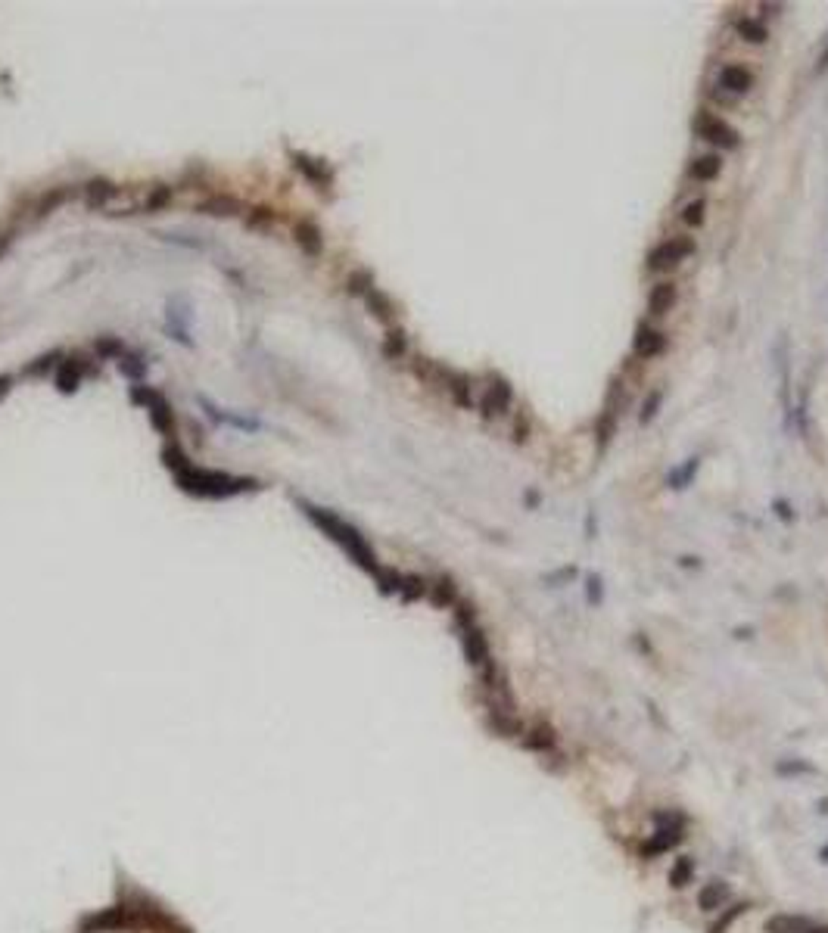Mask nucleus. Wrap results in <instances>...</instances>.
I'll use <instances>...</instances> for the list:
<instances>
[{
    "mask_svg": "<svg viewBox=\"0 0 828 933\" xmlns=\"http://www.w3.org/2000/svg\"><path fill=\"white\" fill-rule=\"evenodd\" d=\"M165 464L178 476L181 489L200 495V498H228V495H237V492L255 485L252 479H237V476H228V473H215V470L193 467L178 448H165Z\"/></svg>",
    "mask_w": 828,
    "mask_h": 933,
    "instance_id": "nucleus-1",
    "label": "nucleus"
},
{
    "mask_svg": "<svg viewBox=\"0 0 828 933\" xmlns=\"http://www.w3.org/2000/svg\"><path fill=\"white\" fill-rule=\"evenodd\" d=\"M305 513H309V517H312V523H318V526L324 529V532H327L330 538H334V542H339V545H343L346 551L352 554V557H355L358 563H362L364 569H371V572H380V569H377V560H374V551H371L368 545H364V538L358 535V532H355V529L349 526V523H343V520H339L337 513H330V510H318V507H312V504H305Z\"/></svg>",
    "mask_w": 828,
    "mask_h": 933,
    "instance_id": "nucleus-2",
    "label": "nucleus"
},
{
    "mask_svg": "<svg viewBox=\"0 0 828 933\" xmlns=\"http://www.w3.org/2000/svg\"><path fill=\"white\" fill-rule=\"evenodd\" d=\"M654 828L657 831L651 834V840L642 846V855L651 859V855H660V852H670L673 846H679L685 840V818L676 815V812H657L654 815Z\"/></svg>",
    "mask_w": 828,
    "mask_h": 933,
    "instance_id": "nucleus-3",
    "label": "nucleus"
},
{
    "mask_svg": "<svg viewBox=\"0 0 828 933\" xmlns=\"http://www.w3.org/2000/svg\"><path fill=\"white\" fill-rule=\"evenodd\" d=\"M691 252H695V239H691V237H673V239H663V243H660V246H654L651 255H648V268H654V271L676 268V264H679V262H685Z\"/></svg>",
    "mask_w": 828,
    "mask_h": 933,
    "instance_id": "nucleus-4",
    "label": "nucleus"
},
{
    "mask_svg": "<svg viewBox=\"0 0 828 933\" xmlns=\"http://www.w3.org/2000/svg\"><path fill=\"white\" fill-rule=\"evenodd\" d=\"M695 128H697V134H701L704 140L716 143V147H725V150H735L738 147V131H735V128H732L729 122H722V118L710 115V113L697 115Z\"/></svg>",
    "mask_w": 828,
    "mask_h": 933,
    "instance_id": "nucleus-5",
    "label": "nucleus"
},
{
    "mask_svg": "<svg viewBox=\"0 0 828 933\" xmlns=\"http://www.w3.org/2000/svg\"><path fill=\"white\" fill-rule=\"evenodd\" d=\"M134 398H138V401H143V405H147V401H150V417H153V426H156V430H162V433H175V417H172V408H168V401L165 398H162L159 396V392H143V389H138V392H134Z\"/></svg>",
    "mask_w": 828,
    "mask_h": 933,
    "instance_id": "nucleus-6",
    "label": "nucleus"
},
{
    "mask_svg": "<svg viewBox=\"0 0 828 933\" xmlns=\"http://www.w3.org/2000/svg\"><path fill=\"white\" fill-rule=\"evenodd\" d=\"M663 333L660 330H654L651 324H638L635 327V339H633V352L638 358H654V355H660L663 352Z\"/></svg>",
    "mask_w": 828,
    "mask_h": 933,
    "instance_id": "nucleus-7",
    "label": "nucleus"
},
{
    "mask_svg": "<svg viewBox=\"0 0 828 933\" xmlns=\"http://www.w3.org/2000/svg\"><path fill=\"white\" fill-rule=\"evenodd\" d=\"M729 896H732V890L725 880H710V884H704V890L697 893V905H701V912H720L725 902H729Z\"/></svg>",
    "mask_w": 828,
    "mask_h": 933,
    "instance_id": "nucleus-8",
    "label": "nucleus"
},
{
    "mask_svg": "<svg viewBox=\"0 0 828 933\" xmlns=\"http://www.w3.org/2000/svg\"><path fill=\"white\" fill-rule=\"evenodd\" d=\"M750 81H754L750 68L738 66V63H729L720 72V88L722 91H732V93H747L750 91Z\"/></svg>",
    "mask_w": 828,
    "mask_h": 933,
    "instance_id": "nucleus-9",
    "label": "nucleus"
},
{
    "mask_svg": "<svg viewBox=\"0 0 828 933\" xmlns=\"http://www.w3.org/2000/svg\"><path fill=\"white\" fill-rule=\"evenodd\" d=\"M809 927H813V921L804 918V914H772L763 924L766 933H807Z\"/></svg>",
    "mask_w": 828,
    "mask_h": 933,
    "instance_id": "nucleus-10",
    "label": "nucleus"
},
{
    "mask_svg": "<svg viewBox=\"0 0 828 933\" xmlns=\"http://www.w3.org/2000/svg\"><path fill=\"white\" fill-rule=\"evenodd\" d=\"M676 284H670V280H663V284H657L651 289V296H648V308H651V314H667L673 311V305H676Z\"/></svg>",
    "mask_w": 828,
    "mask_h": 933,
    "instance_id": "nucleus-11",
    "label": "nucleus"
},
{
    "mask_svg": "<svg viewBox=\"0 0 828 933\" xmlns=\"http://www.w3.org/2000/svg\"><path fill=\"white\" fill-rule=\"evenodd\" d=\"M508 401H511V389H508V383L505 380H495L492 386H486L483 392V414H501V411L508 408Z\"/></svg>",
    "mask_w": 828,
    "mask_h": 933,
    "instance_id": "nucleus-12",
    "label": "nucleus"
},
{
    "mask_svg": "<svg viewBox=\"0 0 828 933\" xmlns=\"http://www.w3.org/2000/svg\"><path fill=\"white\" fill-rule=\"evenodd\" d=\"M293 165L300 168L302 175L309 177V181H312L315 187H318V190H321V187H330V181H334V175H330V168H327V165H321L318 159H309V156H293Z\"/></svg>",
    "mask_w": 828,
    "mask_h": 933,
    "instance_id": "nucleus-13",
    "label": "nucleus"
},
{
    "mask_svg": "<svg viewBox=\"0 0 828 933\" xmlns=\"http://www.w3.org/2000/svg\"><path fill=\"white\" fill-rule=\"evenodd\" d=\"M293 237H296V243L302 246V252L305 255H318L321 252V230L315 227V221H300V225L293 227Z\"/></svg>",
    "mask_w": 828,
    "mask_h": 933,
    "instance_id": "nucleus-14",
    "label": "nucleus"
},
{
    "mask_svg": "<svg viewBox=\"0 0 828 933\" xmlns=\"http://www.w3.org/2000/svg\"><path fill=\"white\" fill-rule=\"evenodd\" d=\"M116 196H118V187L106 184V181H91L88 187H84V200H88L91 209H103V205H109Z\"/></svg>",
    "mask_w": 828,
    "mask_h": 933,
    "instance_id": "nucleus-15",
    "label": "nucleus"
},
{
    "mask_svg": "<svg viewBox=\"0 0 828 933\" xmlns=\"http://www.w3.org/2000/svg\"><path fill=\"white\" fill-rule=\"evenodd\" d=\"M554 743H558V738H554V731L548 728V725H536V728H529L526 738H523V747L533 750V753H548V750H554Z\"/></svg>",
    "mask_w": 828,
    "mask_h": 933,
    "instance_id": "nucleus-16",
    "label": "nucleus"
},
{
    "mask_svg": "<svg viewBox=\"0 0 828 933\" xmlns=\"http://www.w3.org/2000/svg\"><path fill=\"white\" fill-rule=\"evenodd\" d=\"M720 171H722V159L716 153H707V156H697L691 162V177H697V181H716Z\"/></svg>",
    "mask_w": 828,
    "mask_h": 933,
    "instance_id": "nucleus-17",
    "label": "nucleus"
},
{
    "mask_svg": "<svg viewBox=\"0 0 828 933\" xmlns=\"http://www.w3.org/2000/svg\"><path fill=\"white\" fill-rule=\"evenodd\" d=\"M691 880H695V859L691 855H679L676 862H673V868H670V887H688Z\"/></svg>",
    "mask_w": 828,
    "mask_h": 933,
    "instance_id": "nucleus-18",
    "label": "nucleus"
},
{
    "mask_svg": "<svg viewBox=\"0 0 828 933\" xmlns=\"http://www.w3.org/2000/svg\"><path fill=\"white\" fill-rule=\"evenodd\" d=\"M200 209L209 212V215H234V212H243V205L237 200H230V196H212V200H206Z\"/></svg>",
    "mask_w": 828,
    "mask_h": 933,
    "instance_id": "nucleus-19",
    "label": "nucleus"
},
{
    "mask_svg": "<svg viewBox=\"0 0 828 933\" xmlns=\"http://www.w3.org/2000/svg\"><path fill=\"white\" fill-rule=\"evenodd\" d=\"M735 29H738V34L747 41V44H763V41H766V29H763V22H757V19H741Z\"/></svg>",
    "mask_w": 828,
    "mask_h": 933,
    "instance_id": "nucleus-20",
    "label": "nucleus"
},
{
    "mask_svg": "<svg viewBox=\"0 0 828 933\" xmlns=\"http://www.w3.org/2000/svg\"><path fill=\"white\" fill-rule=\"evenodd\" d=\"M747 909H750L747 902H741V905H732V912H722L720 918H716V921L710 924V930H707V933H725V930H729L732 924H735V921H738V918H741V914H745Z\"/></svg>",
    "mask_w": 828,
    "mask_h": 933,
    "instance_id": "nucleus-21",
    "label": "nucleus"
},
{
    "mask_svg": "<svg viewBox=\"0 0 828 933\" xmlns=\"http://www.w3.org/2000/svg\"><path fill=\"white\" fill-rule=\"evenodd\" d=\"M368 305H371V311H374V318H380V321H392V305H389V299L380 293V289H371L368 296Z\"/></svg>",
    "mask_w": 828,
    "mask_h": 933,
    "instance_id": "nucleus-22",
    "label": "nucleus"
},
{
    "mask_svg": "<svg viewBox=\"0 0 828 933\" xmlns=\"http://www.w3.org/2000/svg\"><path fill=\"white\" fill-rule=\"evenodd\" d=\"M704 212H707V202L704 200H695V202L685 205V212H682V221H685L688 227H701L704 225Z\"/></svg>",
    "mask_w": 828,
    "mask_h": 933,
    "instance_id": "nucleus-23",
    "label": "nucleus"
},
{
    "mask_svg": "<svg viewBox=\"0 0 828 933\" xmlns=\"http://www.w3.org/2000/svg\"><path fill=\"white\" fill-rule=\"evenodd\" d=\"M383 352H387L389 358H402L405 355V333L402 330H392L389 339H387V346H383Z\"/></svg>",
    "mask_w": 828,
    "mask_h": 933,
    "instance_id": "nucleus-24",
    "label": "nucleus"
},
{
    "mask_svg": "<svg viewBox=\"0 0 828 933\" xmlns=\"http://www.w3.org/2000/svg\"><path fill=\"white\" fill-rule=\"evenodd\" d=\"M371 274L368 271H358V274H352V280H349V293H364V296H368L371 293Z\"/></svg>",
    "mask_w": 828,
    "mask_h": 933,
    "instance_id": "nucleus-25",
    "label": "nucleus"
},
{
    "mask_svg": "<svg viewBox=\"0 0 828 933\" xmlns=\"http://www.w3.org/2000/svg\"><path fill=\"white\" fill-rule=\"evenodd\" d=\"M598 445H608L610 442V433H613V414H604L601 423H598Z\"/></svg>",
    "mask_w": 828,
    "mask_h": 933,
    "instance_id": "nucleus-26",
    "label": "nucleus"
},
{
    "mask_svg": "<svg viewBox=\"0 0 828 933\" xmlns=\"http://www.w3.org/2000/svg\"><path fill=\"white\" fill-rule=\"evenodd\" d=\"M660 396H663V392H657V396H651V398L645 401V411H642V423H648V421H651V417L657 414V405H660Z\"/></svg>",
    "mask_w": 828,
    "mask_h": 933,
    "instance_id": "nucleus-27",
    "label": "nucleus"
},
{
    "mask_svg": "<svg viewBox=\"0 0 828 933\" xmlns=\"http://www.w3.org/2000/svg\"><path fill=\"white\" fill-rule=\"evenodd\" d=\"M6 389H10V380H6V376H0V396H4Z\"/></svg>",
    "mask_w": 828,
    "mask_h": 933,
    "instance_id": "nucleus-28",
    "label": "nucleus"
},
{
    "mask_svg": "<svg viewBox=\"0 0 828 933\" xmlns=\"http://www.w3.org/2000/svg\"><path fill=\"white\" fill-rule=\"evenodd\" d=\"M807 933H828V927H816V924H813V927H809Z\"/></svg>",
    "mask_w": 828,
    "mask_h": 933,
    "instance_id": "nucleus-29",
    "label": "nucleus"
}]
</instances>
